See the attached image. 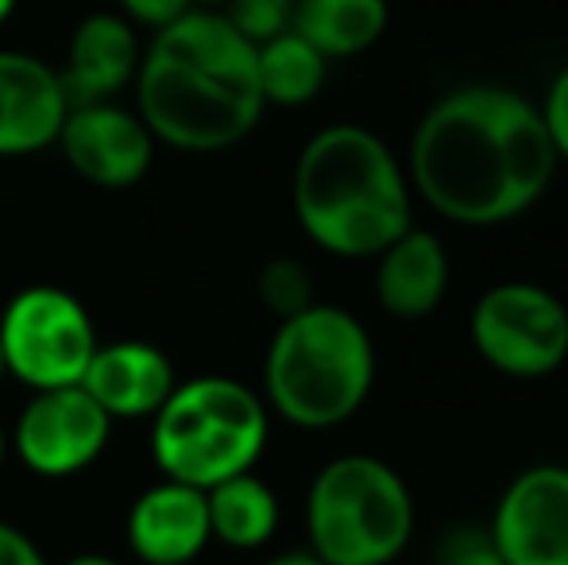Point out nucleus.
Returning <instances> with one entry per match:
<instances>
[{
	"label": "nucleus",
	"instance_id": "nucleus-1",
	"mask_svg": "<svg viewBox=\"0 0 568 565\" xmlns=\"http://www.w3.org/2000/svg\"><path fill=\"white\" fill-rule=\"evenodd\" d=\"M403 167L414 198L437 218L491 229L534 210L561 159L530 98L503 85H460L422 113Z\"/></svg>",
	"mask_w": 568,
	"mask_h": 565
},
{
	"label": "nucleus",
	"instance_id": "nucleus-2",
	"mask_svg": "<svg viewBox=\"0 0 568 565\" xmlns=\"http://www.w3.org/2000/svg\"><path fill=\"white\" fill-rule=\"evenodd\" d=\"M135 113L155 143L179 151H225L247 140L263 117L255 47L225 12L190 8L155 31L135 70Z\"/></svg>",
	"mask_w": 568,
	"mask_h": 565
},
{
	"label": "nucleus",
	"instance_id": "nucleus-3",
	"mask_svg": "<svg viewBox=\"0 0 568 565\" xmlns=\"http://www.w3.org/2000/svg\"><path fill=\"white\" fill-rule=\"evenodd\" d=\"M291 202L302 233L341 260H375L414 225L406 167L364 124H329L306 140Z\"/></svg>",
	"mask_w": 568,
	"mask_h": 565
},
{
	"label": "nucleus",
	"instance_id": "nucleus-4",
	"mask_svg": "<svg viewBox=\"0 0 568 565\" xmlns=\"http://www.w3.org/2000/svg\"><path fill=\"white\" fill-rule=\"evenodd\" d=\"M375 387V345L352 310L314 302L278 322L263 356V403L298 430H333L359 415Z\"/></svg>",
	"mask_w": 568,
	"mask_h": 565
},
{
	"label": "nucleus",
	"instance_id": "nucleus-5",
	"mask_svg": "<svg viewBox=\"0 0 568 565\" xmlns=\"http://www.w3.org/2000/svg\"><path fill=\"white\" fill-rule=\"evenodd\" d=\"M271 411L260 392L232 376H194L174 384L151 418V457L163 476L213 488L252 473L267 450Z\"/></svg>",
	"mask_w": 568,
	"mask_h": 565
},
{
	"label": "nucleus",
	"instance_id": "nucleus-6",
	"mask_svg": "<svg viewBox=\"0 0 568 565\" xmlns=\"http://www.w3.org/2000/svg\"><path fill=\"white\" fill-rule=\"evenodd\" d=\"M306 535L325 565L398 562L414 535V496L403 473L372 453L325 461L306 492Z\"/></svg>",
	"mask_w": 568,
	"mask_h": 565
},
{
	"label": "nucleus",
	"instance_id": "nucleus-7",
	"mask_svg": "<svg viewBox=\"0 0 568 565\" xmlns=\"http://www.w3.org/2000/svg\"><path fill=\"white\" fill-rule=\"evenodd\" d=\"M4 369L31 392L82 384L101 337L82 299L54 283H31L0 314Z\"/></svg>",
	"mask_w": 568,
	"mask_h": 565
},
{
	"label": "nucleus",
	"instance_id": "nucleus-8",
	"mask_svg": "<svg viewBox=\"0 0 568 565\" xmlns=\"http://www.w3.org/2000/svg\"><path fill=\"white\" fill-rule=\"evenodd\" d=\"M468 341L499 376H554L568 361V306L541 283H495L471 306Z\"/></svg>",
	"mask_w": 568,
	"mask_h": 565
},
{
	"label": "nucleus",
	"instance_id": "nucleus-9",
	"mask_svg": "<svg viewBox=\"0 0 568 565\" xmlns=\"http://www.w3.org/2000/svg\"><path fill=\"white\" fill-rule=\"evenodd\" d=\"M109 437H113V418L82 384H74L31 392L8 442L28 473L43 481H67L85 473L105 453Z\"/></svg>",
	"mask_w": 568,
	"mask_h": 565
},
{
	"label": "nucleus",
	"instance_id": "nucleus-10",
	"mask_svg": "<svg viewBox=\"0 0 568 565\" xmlns=\"http://www.w3.org/2000/svg\"><path fill=\"white\" fill-rule=\"evenodd\" d=\"M487 535L507 565H568V465L523 468L503 488Z\"/></svg>",
	"mask_w": 568,
	"mask_h": 565
},
{
	"label": "nucleus",
	"instance_id": "nucleus-11",
	"mask_svg": "<svg viewBox=\"0 0 568 565\" xmlns=\"http://www.w3.org/2000/svg\"><path fill=\"white\" fill-rule=\"evenodd\" d=\"M54 143L67 155L70 171L98 190H132L155 163V137L135 109L116 101L70 105Z\"/></svg>",
	"mask_w": 568,
	"mask_h": 565
},
{
	"label": "nucleus",
	"instance_id": "nucleus-12",
	"mask_svg": "<svg viewBox=\"0 0 568 565\" xmlns=\"http://www.w3.org/2000/svg\"><path fill=\"white\" fill-rule=\"evenodd\" d=\"M70 113L62 78L28 51H0V159L51 148Z\"/></svg>",
	"mask_w": 568,
	"mask_h": 565
},
{
	"label": "nucleus",
	"instance_id": "nucleus-13",
	"mask_svg": "<svg viewBox=\"0 0 568 565\" xmlns=\"http://www.w3.org/2000/svg\"><path fill=\"white\" fill-rule=\"evenodd\" d=\"M128 546L143 565H190L210 543L205 492L163 476L128 507Z\"/></svg>",
	"mask_w": 568,
	"mask_h": 565
},
{
	"label": "nucleus",
	"instance_id": "nucleus-14",
	"mask_svg": "<svg viewBox=\"0 0 568 565\" xmlns=\"http://www.w3.org/2000/svg\"><path fill=\"white\" fill-rule=\"evenodd\" d=\"M174 364L151 341H113L98 345L82 387L98 400L113 423H135V418H155V411L174 392Z\"/></svg>",
	"mask_w": 568,
	"mask_h": 565
},
{
	"label": "nucleus",
	"instance_id": "nucleus-15",
	"mask_svg": "<svg viewBox=\"0 0 568 565\" xmlns=\"http://www.w3.org/2000/svg\"><path fill=\"white\" fill-rule=\"evenodd\" d=\"M140 39L120 12H93L70 36L67 67L59 70L70 105L116 101L140 70Z\"/></svg>",
	"mask_w": 568,
	"mask_h": 565
},
{
	"label": "nucleus",
	"instance_id": "nucleus-16",
	"mask_svg": "<svg viewBox=\"0 0 568 565\" xmlns=\"http://www.w3.org/2000/svg\"><path fill=\"white\" fill-rule=\"evenodd\" d=\"M449 252L434 229L410 225L375 256V302L398 322H422L449 291Z\"/></svg>",
	"mask_w": 568,
	"mask_h": 565
},
{
	"label": "nucleus",
	"instance_id": "nucleus-17",
	"mask_svg": "<svg viewBox=\"0 0 568 565\" xmlns=\"http://www.w3.org/2000/svg\"><path fill=\"white\" fill-rule=\"evenodd\" d=\"M390 23L387 0H294V28L325 59L372 51Z\"/></svg>",
	"mask_w": 568,
	"mask_h": 565
},
{
	"label": "nucleus",
	"instance_id": "nucleus-18",
	"mask_svg": "<svg viewBox=\"0 0 568 565\" xmlns=\"http://www.w3.org/2000/svg\"><path fill=\"white\" fill-rule=\"evenodd\" d=\"M210 535L232 551H260L278 531V496L255 473H240L205 488Z\"/></svg>",
	"mask_w": 568,
	"mask_h": 565
},
{
	"label": "nucleus",
	"instance_id": "nucleus-19",
	"mask_svg": "<svg viewBox=\"0 0 568 565\" xmlns=\"http://www.w3.org/2000/svg\"><path fill=\"white\" fill-rule=\"evenodd\" d=\"M255 78H260L263 105L302 109L325 90L329 59L310 47L298 31H283L255 47Z\"/></svg>",
	"mask_w": 568,
	"mask_h": 565
},
{
	"label": "nucleus",
	"instance_id": "nucleus-20",
	"mask_svg": "<svg viewBox=\"0 0 568 565\" xmlns=\"http://www.w3.org/2000/svg\"><path fill=\"white\" fill-rule=\"evenodd\" d=\"M255 291H260L263 310L275 314L278 322L302 314V310L317 302L314 299V275H310V268L294 256L267 260V264L260 268V283H255Z\"/></svg>",
	"mask_w": 568,
	"mask_h": 565
},
{
	"label": "nucleus",
	"instance_id": "nucleus-21",
	"mask_svg": "<svg viewBox=\"0 0 568 565\" xmlns=\"http://www.w3.org/2000/svg\"><path fill=\"white\" fill-rule=\"evenodd\" d=\"M221 12L252 47L294 28V0H229Z\"/></svg>",
	"mask_w": 568,
	"mask_h": 565
},
{
	"label": "nucleus",
	"instance_id": "nucleus-22",
	"mask_svg": "<svg viewBox=\"0 0 568 565\" xmlns=\"http://www.w3.org/2000/svg\"><path fill=\"white\" fill-rule=\"evenodd\" d=\"M437 565H507V562H503V554L495 551V543H491L487 531L460 527L442 543Z\"/></svg>",
	"mask_w": 568,
	"mask_h": 565
},
{
	"label": "nucleus",
	"instance_id": "nucleus-23",
	"mask_svg": "<svg viewBox=\"0 0 568 565\" xmlns=\"http://www.w3.org/2000/svg\"><path fill=\"white\" fill-rule=\"evenodd\" d=\"M541 121H546V132L554 140V151L561 163H568V67H561L554 74L546 90V101H541Z\"/></svg>",
	"mask_w": 568,
	"mask_h": 565
},
{
	"label": "nucleus",
	"instance_id": "nucleus-24",
	"mask_svg": "<svg viewBox=\"0 0 568 565\" xmlns=\"http://www.w3.org/2000/svg\"><path fill=\"white\" fill-rule=\"evenodd\" d=\"M116 8L132 28L140 23V28L163 31V28H171L174 20H182L194 4H190V0H116Z\"/></svg>",
	"mask_w": 568,
	"mask_h": 565
},
{
	"label": "nucleus",
	"instance_id": "nucleus-25",
	"mask_svg": "<svg viewBox=\"0 0 568 565\" xmlns=\"http://www.w3.org/2000/svg\"><path fill=\"white\" fill-rule=\"evenodd\" d=\"M0 565H47V558L28 531L0 519Z\"/></svg>",
	"mask_w": 568,
	"mask_h": 565
},
{
	"label": "nucleus",
	"instance_id": "nucleus-26",
	"mask_svg": "<svg viewBox=\"0 0 568 565\" xmlns=\"http://www.w3.org/2000/svg\"><path fill=\"white\" fill-rule=\"evenodd\" d=\"M263 565H325L322 558H317L310 546H298V551H283V554H275V558H267Z\"/></svg>",
	"mask_w": 568,
	"mask_h": 565
},
{
	"label": "nucleus",
	"instance_id": "nucleus-27",
	"mask_svg": "<svg viewBox=\"0 0 568 565\" xmlns=\"http://www.w3.org/2000/svg\"><path fill=\"white\" fill-rule=\"evenodd\" d=\"M67 565H120V562L109 558V554H78V558H70Z\"/></svg>",
	"mask_w": 568,
	"mask_h": 565
},
{
	"label": "nucleus",
	"instance_id": "nucleus-28",
	"mask_svg": "<svg viewBox=\"0 0 568 565\" xmlns=\"http://www.w3.org/2000/svg\"><path fill=\"white\" fill-rule=\"evenodd\" d=\"M16 4H20V0H0V23H8V20H12Z\"/></svg>",
	"mask_w": 568,
	"mask_h": 565
},
{
	"label": "nucleus",
	"instance_id": "nucleus-29",
	"mask_svg": "<svg viewBox=\"0 0 568 565\" xmlns=\"http://www.w3.org/2000/svg\"><path fill=\"white\" fill-rule=\"evenodd\" d=\"M190 4H194V8H210V12H221L229 0H190Z\"/></svg>",
	"mask_w": 568,
	"mask_h": 565
},
{
	"label": "nucleus",
	"instance_id": "nucleus-30",
	"mask_svg": "<svg viewBox=\"0 0 568 565\" xmlns=\"http://www.w3.org/2000/svg\"><path fill=\"white\" fill-rule=\"evenodd\" d=\"M4 453H8V434H4V426H0V468H4Z\"/></svg>",
	"mask_w": 568,
	"mask_h": 565
},
{
	"label": "nucleus",
	"instance_id": "nucleus-31",
	"mask_svg": "<svg viewBox=\"0 0 568 565\" xmlns=\"http://www.w3.org/2000/svg\"><path fill=\"white\" fill-rule=\"evenodd\" d=\"M8 376V369H4V345H0V380Z\"/></svg>",
	"mask_w": 568,
	"mask_h": 565
},
{
	"label": "nucleus",
	"instance_id": "nucleus-32",
	"mask_svg": "<svg viewBox=\"0 0 568 565\" xmlns=\"http://www.w3.org/2000/svg\"><path fill=\"white\" fill-rule=\"evenodd\" d=\"M390 565H395V562H390Z\"/></svg>",
	"mask_w": 568,
	"mask_h": 565
}]
</instances>
